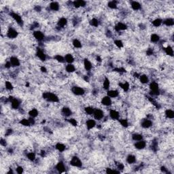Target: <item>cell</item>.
I'll return each mask as SVG.
<instances>
[{"label": "cell", "instance_id": "21", "mask_svg": "<svg viewBox=\"0 0 174 174\" xmlns=\"http://www.w3.org/2000/svg\"><path fill=\"white\" fill-rule=\"evenodd\" d=\"M61 112H62L63 115L65 116V117H69V116H70L71 115V114H72V112H71V110H70V108H69V107H63Z\"/></svg>", "mask_w": 174, "mask_h": 174}, {"label": "cell", "instance_id": "34", "mask_svg": "<svg viewBox=\"0 0 174 174\" xmlns=\"http://www.w3.org/2000/svg\"><path fill=\"white\" fill-rule=\"evenodd\" d=\"M65 69L68 73H73L75 71V67L73 64H68L65 67Z\"/></svg>", "mask_w": 174, "mask_h": 174}, {"label": "cell", "instance_id": "44", "mask_svg": "<svg viewBox=\"0 0 174 174\" xmlns=\"http://www.w3.org/2000/svg\"><path fill=\"white\" fill-rule=\"evenodd\" d=\"M20 124H22L23 126H25V127H29L31 124H30V123L29 121V119H22L20 121Z\"/></svg>", "mask_w": 174, "mask_h": 174}, {"label": "cell", "instance_id": "32", "mask_svg": "<svg viewBox=\"0 0 174 174\" xmlns=\"http://www.w3.org/2000/svg\"><path fill=\"white\" fill-rule=\"evenodd\" d=\"M162 23L167 27H171V26H173L174 25V20L173 19L169 18V19H167L166 20H164Z\"/></svg>", "mask_w": 174, "mask_h": 174}, {"label": "cell", "instance_id": "36", "mask_svg": "<svg viewBox=\"0 0 174 174\" xmlns=\"http://www.w3.org/2000/svg\"><path fill=\"white\" fill-rule=\"evenodd\" d=\"M132 139L134 141L138 142V141H140V140H142L143 136L142 135L139 134V133H134V134L132 135Z\"/></svg>", "mask_w": 174, "mask_h": 174}, {"label": "cell", "instance_id": "37", "mask_svg": "<svg viewBox=\"0 0 174 174\" xmlns=\"http://www.w3.org/2000/svg\"><path fill=\"white\" fill-rule=\"evenodd\" d=\"M84 111H85V112H86L87 114L93 115V113H94L95 109H94L93 107H91V106H87V107H85Z\"/></svg>", "mask_w": 174, "mask_h": 174}, {"label": "cell", "instance_id": "53", "mask_svg": "<svg viewBox=\"0 0 174 174\" xmlns=\"http://www.w3.org/2000/svg\"><path fill=\"white\" fill-rule=\"evenodd\" d=\"M0 143L2 146H6V139H4L3 138L1 139V142H0Z\"/></svg>", "mask_w": 174, "mask_h": 174}, {"label": "cell", "instance_id": "14", "mask_svg": "<svg viewBox=\"0 0 174 174\" xmlns=\"http://www.w3.org/2000/svg\"><path fill=\"white\" fill-rule=\"evenodd\" d=\"M9 61L12 67H19L20 65V61L16 56H12Z\"/></svg>", "mask_w": 174, "mask_h": 174}, {"label": "cell", "instance_id": "41", "mask_svg": "<svg viewBox=\"0 0 174 174\" xmlns=\"http://www.w3.org/2000/svg\"><path fill=\"white\" fill-rule=\"evenodd\" d=\"M55 60L57 61V62H59V63H63L65 62V57L63 56H62L61 55H56L55 56Z\"/></svg>", "mask_w": 174, "mask_h": 174}, {"label": "cell", "instance_id": "43", "mask_svg": "<svg viewBox=\"0 0 174 174\" xmlns=\"http://www.w3.org/2000/svg\"><path fill=\"white\" fill-rule=\"evenodd\" d=\"M27 158L29 161H33L36 160V154H35L34 152H29V153H27Z\"/></svg>", "mask_w": 174, "mask_h": 174}, {"label": "cell", "instance_id": "2", "mask_svg": "<svg viewBox=\"0 0 174 174\" xmlns=\"http://www.w3.org/2000/svg\"><path fill=\"white\" fill-rule=\"evenodd\" d=\"M150 89L151 93L153 95H159V87H158V83L152 82L150 84Z\"/></svg>", "mask_w": 174, "mask_h": 174}, {"label": "cell", "instance_id": "3", "mask_svg": "<svg viewBox=\"0 0 174 174\" xmlns=\"http://www.w3.org/2000/svg\"><path fill=\"white\" fill-rule=\"evenodd\" d=\"M70 165L75 167H81L82 166V162L78 157L74 156L71 158V161H70Z\"/></svg>", "mask_w": 174, "mask_h": 174}, {"label": "cell", "instance_id": "30", "mask_svg": "<svg viewBox=\"0 0 174 174\" xmlns=\"http://www.w3.org/2000/svg\"><path fill=\"white\" fill-rule=\"evenodd\" d=\"M127 162L129 164H133L136 162V157L134 155H132V154L129 155L127 158Z\"/></svg>", "mask_w": 174, "mask_h": 174}, {"label": "cell", "instance_id": "38", "mask_svg": "<svg viewBox=\"0 0 174 174\" xmlns=\"http://www.w3.org/2000/svg\"><path fill=\"white\" fill-rule=\"evenodd\" d=\"M160 40V37L157 34H156V33H154V34H152L150 37V40L152 42H153V43H156V42H158V41Z\"/></svg>", "mask_w": 174, "mask_h": 174}, {"label": "cell", "instance_id": "54", "mask_svg": "<svg viewBox=\"0 0 174 174\" xmlns=\"http://www.w3.org/2000/svg\"><path fill=\"white\" fill-rule=\"evenodd\" d=\"M11 66H12V65L10 63V61H7V62L5 63V67L7 68V69H10V68L11 67Z\"/></svg>", "mask_w": 174, "mask_h": 174}, {"label": "cell", "instance_id": "28", "mask_svg": "<svg viewBox=\"0 0 174 174\" xmlns=\"http://www.w3.org/2000/svg\"><path fill=\"white\" fill-rule=\"evenodd\" d=\"M119 86L120 87V88L123 89V91L127 92V91H129V88H130V86H129V84L127 82H124L123 83H120L119 84Z\"/></svg>", "mask_w": 174, "mask_h": 174}, {"label": "cell", "instance_id": "29", "mask_svg": "<svg viewBox=\"0 0 174 174\" xmlns=\"http://www.w3.org/2000/svg\"><path fill=\"white\" fill-rule=\"evenodd\" d=\"M130 6H131L132 9L134 10H138L141 8V4L137 1H132Z\"/></svg>", "mask_w": 174, "mask_h": 174}, {"label": "cell", "instance_id": "31", "mask_svg": "<svg viewBox=\"0 0 174 174\" xmlns=\"http://www.w3.org/2000/svg\"><path fill=\"white\" fill-rule=\"evenodd\" d=\"M39 114V112L37 109H31V110L29 112V115L30 116V117H32V118H36L37 117V116Z\"/></svg>", "mask_w": 174, "mask_h": 174}, {"label": "cell", "instance_id": "35", "mask_svg": "<svg viewBox=\"0 0 174 174\" xmlns=\"http://www.w3.org/2000/svg\"><path fill=\"white\" fill-rule=\"evenodd\" d=\"M103 88L105 90H109V88L110 87V81L107 78H106L104 81H103Z\"/></svg>", "mask_w": 174, "mask_h": 174}, {"label": "cell", "instance_id": "42", "mask_svg": "<svg viewBox=\"0 0 174 174\" xmlns=\"http://www.w3.org/2000/svg\"><path fill=\"white\" fill-rule=\"evenodd\" d=\"M72 44H73V46H74V48H82V44H81V42H80L79 40H77V39L74 40L73 42H72Z\"/></svg>", "mask_w": 174, "mask_h": 174}, {"label": "cell", "instance_id": "7", "mask_svg": "<svg viewBox=\"0 0 174 174\" xmlns=\"http://www.w3.org/2000/svg\"><path fill=\"white\" fill-rule=\"evenodd\" d=\"M72 92L75 95H78V96H81V95H83L85 93V91L82 88L78 87H74L72 88Z\"/></svg>", "mask_w": 174, "mask_h": 174}, {"label": "cell", "instance_id": "47", "mask_svg": "<svg viewBox=\"0 0 174 174\" xmlns=\"http://www.w3.org/2000/svg\"><path fill=\"white\" fill-rule=\"evenodd\" d=\"M108 7L111 9H116L117 8V2L115 1H112L108 3Z\"/></svg>", "mask_w": 174, "mask_h": 174}, {"label": "cell", "instance_id": "55", "mask_svg": "<svg viewBox=\"0 0 174 174\" xmlns=\"http://www.w3.org/2000/svg\"><path fill=\"white\" fill-rule=\"evenodd\" d=\"M29 121L30 123V124L31 125H33L35 124V120H34V118H32V117H30L29 118Z\"/></svg>", "mask_w": 174, "mask_h": 174}, {"label": "cell", "instance_id": "18", "mask_svg": "<svg viewBox=\"0 0 174 174\" xmlns=\"http://www.w3.org/2000/svg\"><path fill=\"white\" fill-rule=\"evenodd\" d=\"M86 1H84L83 0H79V1H75L73 2L74 6L76 8H80V7H84L86 6Z\"/></svg>", "mask_w": 174, "mask_h": 174}, {"label": "cell", "instance_id": "45", "mask_svg": "<svg viewBox=\"0 0 174 174\" xmlns=\"http://www.w3.org/2000/svg\"><path fill=\"white\" fill-rule=\"evenodd\" d=\"M5 87L8 91H12V89L14 88L12 84L10 81H6L5 82Z\"/></svg>", "mask_w": 174, "mask_h": 174}, {"label": "cell", "instance_id": "49", "mask_svg": "<svg viewBox=\"0 0 174 174\" xmlns=\"http://www.w3.org/2000/svg\"><path fill=\"white\" fill-rule=\"evenodd\" d=\"M114 44H115V45H116V46H117L118 48H119L123 47V43L121 40H115Z\"/></svg>", "mask_w": 174, "mask_h": 174}, {"label": "cell", "instance_id": "33", "mask_svg": "<svg viewBox=\"0 0 174 174\" xmlns=\"http://www.w3.org/2000/svg\"><path fill=\"white\" fill-rule=\"evenodd\" d=\"M165 116L168 118L172 119L174 118V112L171 109H168L165 111Z\"/></svg>", "mask_w": 174, "mask_h": 174}, {"label": "cell", "instance_id": "40", "mask_svg": "<svg viewBox=\"0 0 174 174\" xmlns=\"http://www.w3.org/2000/svg\"><path fill=\"white\" fill-rule=\"evenodd\" d=\"M165 52H166V54L167 55L169 56H172L174 55V50H173V48L172 47H171L170 46H168L167 47L165 48Z\"/></svg>", "mask_w": 174, "mask_h": 174}, {"label": "cell", "instance_id": "13", "mask_svg": "<svg viewBox=\"0 0 174 174\" xmlns=\"http://www.w3.org/2000/svg\"><path fill=\"white\" fill-rule=\"evenodd\" d=\"M127 29V26L126 24L123 23H120L119 22L115 26V30L116 31H124Z\"/></svg>", "mask_w": 174, "mask_h": 174}, {"label": "cell", "instance_id": "46", "mask_svg": "<svg viewBox=\"0 0 174 174\" xmlns=\"http://www.w3.org/2000/svg\"><path fill=\"white\" fill-rule=\"evenodd\" d=\"M90 25H91V26H93V27H98V25H99V20H97V19H91V21H90Z\"/></svg>", "mask_w": 174, "mask_h": 174}, {"label": "cell", "instance_id": "17", "mask_svg": "<svg viewBox=\"0 0 174 174\" xmlns=\"http://www.w3.org/2000/svg\"><path fill=\"white\" fill-rule=\"evenodd\" d=\"M86 125H87V129H88V130H91V129H93V128L95 127L96 122H95V120H93V119H89V120H88L87 121Z\"/></svg>", "mask_w": 174, "mask_h": 174}, {"label": "cell", "instance_id": "57", "mask_svg": "<svg viewBox=\"0 0 174 174\" xmlns=\"http://www.w3.org/2000/svg\"><path fill=\"white\" fill-rule=\"evenodd\" d=\"M12 129H8V130H6V132L5 135H10L12 134Z\"/></svg>", "mask_w": 174, "mask_h": 174}, {"label": "cell", "instance_id": "24", "mask_svg": "<svg viewBox=\"0 0 174 174\" xmlns=\"http://www.w3.org/2000/svg\"><path fill=\"white\" fill-rule=\"evenodd\" d=\"M65 62H67V63L72 64V63L74 61V58L71 54H67L65 56Z\"/></svg>", "mask_w": 174, "mask_h": 174}, {"label": "cell", "instance_id": "12", "mask_svg": "<svg viewBox=\"0 0 174 174\" xmlns=\"http://www.w3.org/2000/svg\"><path fill=\"white\" fill-rule=\"evenodd\" d=\"M33 36L36 40L38 41H42L44 38V35L42 31H36L33 32Z\"/></svg>", "mask_w": 174, "mask_h": 174}, {"label": "cell", "instance_id": "52", "mask_svg": "<svg viewBox=\"0 0 174 174\" xmlns=\"http://www.w3.org/2000/svg\"><path fill=\"white\" fill-rule=\"evenodd\" d=\"M16 173H17V174H23V173L24 169L21 166H19V167H16Z\"/></svg>", "mask_w": 174, "mask_h": 174}, {"label": "cell", "instance_id": "39", "mask_svg": "<svg viewBox=\"0 0 174 174\" xmlns=\"http://www.w3.org/2000/svg\"><path fill=\"white\" fill-rule=\"evenodd\" d=\"M162 23V20L161 19H156L152 21V25L154 27H160L161 25V24Z\"/></svg>", "mask_w": 174, "mask_h": 174}, {"label": "cell", "instance_id": "5", "mask_svg": "<svg viewBox=\"0 0 174 174\" xmlns=\"http://www.w3.org/2000/svg\"><path fill=\"white\" fill-rule=\"evenodd\" d=\"M18 34L19 33H18V32H17L16 30H15L13 28H10L8 30V31H7L6 36L10 39H14V38L17 37Z\"/></svg>", "mask_w": 174, "mask_h": 174}, {"label": "cell", "instance_id": "50", "mask_svg": "<svg viewBox=\"0 0 174 174\" xmlns=\"http://www.w3.org/2000/svg\"><path fill=\"white\" fill-rule=\"evenodd\" d=\"M68 121H69V123L71 124L72 126H74V127H76L77 125H78V122H77V120L74 118H69L68 119Z\"/></svg>", "mask_w": 174, "mask_h": 174}, {"label": "cell", "instance_id": "15", "mask_svg": "<svg viewBox=\"0 0 174 174\" xmlns=\"http://www.w3.org/2000/svg\"><path fill=\"white\" fill-rule=\"evenodd\" d=\"M10 103H11V107H12V108L14 109V110H16V109H18L19 107H20V101L18 99H16V98H13V99L11 101Z\"/></svg>", "mask_w": 174, "mask_h": 174}, {"label": "cell", "instance_id": "20", "mask_svg": "<svg viewBox=\"0 0 174 174\" xmlns=\"http://www.w3.org/2000/svg\"><path fill=\"white\" fill-rule=\"evenodd\" d=\"M36 55H37V56L41 61H46V55L45 53H44L42 50H40V49H38V50H37Z\"/></svg>", "mask_w": 174, "mask_h": 174}, {"label": "cell", "instance_id": "58", "mask_svg": "<svg viewBox=\"0 0 174 174\" xmlns=\"http://www.w3.org/2000/svg\"><path fill=\"white\" fill-rule=\"evenodd\" d=\"M161 171H162L163 173H167V172H168L167 169H166L165 167H161Z\"/></svg>", "mask_w": 174, "mask_h": 174}, {"label": "cell", "instance_id": "27", "mask_svg": "<svg viewBox=\"0 0 174 174\" xmlns=\"http://www.w3.org/2000/svg\"><path fill=\"white\" fill-rule=\"evenodd\" d=\"M139 81H140V82L142 84H145L148 83L149 78H148V77L146 75H144V74H143V75H139Z\"/></svg>", "mask_w": 174, "mask_h": 174}, {"label": "cell", "instance_id": "19", "mask_svg": "<svg viewBox=\"0 0 174 174\" xmlns=\"http://www.w3.org/2000/svg\"><path fill=\"white\" fill-rule=\"evenodd\" d=\"M119 95L118 91L116 90H108L107 93V95L110 98H116Z\"/></svg>", "mask_w": 174, "mask_h": 174}, {"label": "cell", "instance_id": "59", "mask_svg": "<svg viewBox=\"0 0 174 174\" xmlns=\"http://www.w3.org/2000/svg\"><path fill=\"white\" fill-rule=\"evenodd\" d=\"M41 71H42V72H46L47 71V69H46V68L45 67H44V66H42V67H41Z\"/></svg>", "mask_w": 174, "mask_h": 174}, {"label": "cell", "instance_id": "16", "mask_svg": "<svg viewBox=\"0 0 174 174\" xmlns=\"http://www.w3.org/2000/svg\"><path fill=\"white\" fill-rule=\"evenodd\" d=\"M152 126V122L149 119H145L142 123V127L144 129H148Z\"/></svg>", "mask_w": 174, "mask_h": 174}, {"label": "cell", "instance_id": "8", "mask_svg": "<svg viewBox=\"0 0 174 174\" xmlns=\"http://www.w3.org/2000/svg\"><path fill=\"white\" fill-rule=\"evenodd\" d=\"M101 103L103 104V106H110L112 105V99L110 97H108V96H105V97H103L102 99H101Z\"/></svg>", "mask_w": 174, "mask_h": 174}, {"label": "cell", "instance_id": "48", "mask_svg": "<svg viewBox=\"0 0 174 174\" xmlns=\"http://www.w3.org/2000/svg\"><path fill=\"white\" fill-rule=\"evenodd\" d=\"M119 122L123 127H127L129 126V122L126 119H120V120H119Z\"/></svg>", "mask_w": 174, "mask_h": 174}, {"label": "cell", "instance_id": "22", "mask_svg": "<svg viewBox=\"0 0 174 174\" xmlns=\"http://www.w3.org/2000/svg\"><path fill=\"white\" fill-rule=\"evenodd\" d=\"M84 67L87 71H90L93 67V65H92V63L89 60L84 59Z\"/></svg>", "mask_w": 174, "mask_h": 174}, {"label": "cell", "instance_id": "4", "mask_svg": "<svg viewBox=\"0 0 174 174\" xmlns=\"http://www.w3.org/2000/svg\"><path fill=\"white\" fill-rule=\"evenodd\" d=\"M93 115L94 116V118L95 120H101L103 118V116H104L103 112L101 109H99V108L95 109Z\"/></svg>", "mask_w": 174, "mask_h": 174}, {"label": "cell", "instance_id": "26", "mask_svg": "<svg viewBox=\"0 0 174 174\" xmlns=\"http://www.w3.org/2000/svg\"><path fill=\"white\" fill-rule=\"evenodd\" d=\"M56 149L57 150L60 152H63L65 150V146L63 144V143H57L56 144Z\"/></svg>", "mask_w": 174, "mask_h": 174}, {"label": "cell", "instance_id": "51", "mask_svg": "<svg viewBox=\"0 0 174 174\" xmlns=\"http://www.w3.org/2000/svg\"><path fill=\"white\" fill-rule=\"evenodd\" d=\"M106 173L107 174H118L120 173V171H118L114 170V169H110V168H108V169H106Z\"/></svg>", "mask_w": 174, "mask_h": 174}, {"label": "cell", "instance_id": "6", "mask_svg": "<svg viewBox=\"0 0 174 174\" xmlns=\"http://www.w3.org/2000/svg\"><path fill=\"white\" fill-rule=\"evenodd\" d=\"M10 16L12 17V19L14 20V21H16L17 23L20 25H23V19H22V17L17 13H15V12H12L10 13Z\"/></svg>", "mask_w": 174, "mask_h": 174}, {"label": "cell", "instance_id": "10", "mask_svg": "<svg viewBox=\"0 0 174 174\" xmlns=\"http://www.w3.org/2000/svg\"><path fill=\"white\" fill-rule=\"evenodd\" d=\"M110 116L112 119L113 120H118L120 118V114L118 111H116V110H111L110 111Z\"/></svg>", "mask_w": 174, "mask_h": 174}, {"label": "cell", "instance_id": "25", "mask_svg": "<svg viewBox=\"0 0 174 174\" xmlns=\"http://www.w3.org/2000/svg\"><path fill=\"white\" fill-rule=\"evenodd\" d=\"M67 23V19L65 18H61L58 23H57V25L59 27H64Z\"/></svg>", "mask_w": 174, "mask_h": 174}, {"label": "cell", "instance_id": "1", "mask_svg": "<svg viewBox=\"0 0 174 174\" xmlns=\"http://www.w3.org/2000/svg\"><path fill=\"white\" fill-rule=\"evenodd\" d=\"M42 96H43L44 99H46L48 101H50V102L56 103V102H59V97L55 94L52 93H44Z\"/></svg>", "mask_w": 174, "mask_h": 174}, {"label": "cell", "instance_id": "9", "mask_svg": "<svg viewBox=\"0 0 174 174\" xmlns=\"http://www.w3.org/2000/svg\"><path fill=\"white\" fill-rule=\"evenodd\" d=\"M146 146V142L143 140H140L135 144V147L137 150H142Z\"/></svg>", "mask_w": 174, "mask_h": 174}, {"label": "cell", "instance_id": "56", "mask_svg": "<svg viewBox=\"0 0 174 174\" xmlns=\"http://www.w3.org/2000/svg\"><path fill=\"white\" fill-rule=\"evenodd\" d=\"M117 167H118V169H121V170H123V169H124V165H123L122 163H119L118 165V166H117Z\"/></svg>", "mask_w": 174, "mask_h": 174}, {"label": "cell", "instance_id": "11", "mask_svg": "<svg viewBox=\"0 0 174 174\" xmlns=\"http://www.w3.org/2000/svg\"><path fill=\"white\" fill-rule=\"evenodd\" d=\"M56 169L59 173H63V172H65V167L63 162L60 161V162H58L56 164Z\"/></svg>", "mask_w": 174, "mask_h": 174}, {"label": "cell", "instance_id": "23", "mask_svg": "<svg viewBox=\"0 0 174 174\" xmlns=\"http://www.w3.org/2000/svg\"><path fill=\"white\" fill-rule=\"evenodd\" d=\"M50 8L53 11H58L59 10V4L56 1H52L50 4Z\"/></svg>", "mask_w": 174, "mask_h": 174}]
</instances>
